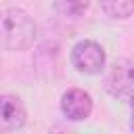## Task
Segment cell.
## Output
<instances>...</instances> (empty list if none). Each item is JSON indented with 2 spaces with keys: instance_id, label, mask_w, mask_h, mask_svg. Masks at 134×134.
Returning a JSON list of instances; mask_svg holds the SVG:
<instances>
[{
  "instance_id": "1",
  "label": "cell",
  "mask_w": 134,
  "mask_h": 134,
  "mask_svg": "<svg viewBox=\"0 0 134 134\" xmlns=\"http://www.w3.org/2000/svg\"><path fill=\"white\" fill-rule=\"evenodd\" d=\"M36 23L21 8L0 13V46L6 50H25L36 40Z\"/></svg>"
},
{
  "instance_id": "2",
  "label": "cell",
  "mask_w": 134,
  "mask_h": 134,
  "mask_svg": "<svg viewBox=\"0 0 134 134\" xmlns=\"http://www.w3.org/2000/svg\"><path fill=\"white\" fill-rule=\"evenodd\" d=\"M105 88L115 98H134V59H117L105 77Z\"/></svg>"
},
{
  "instance_id": "3",
  "label": "cell",
  "mask_w": 134,
  "mask_h": 134,
  "mask_svg": "<svg viewBox=\"0 0 134 134\" xmlns=\"http://www.w3.org/2000/svg\"><path fill=\"white\" fill-rule=\"evenodd\" d=\"M71 63L80 73L96 75L105 67V50L94 40H82L71 50Z\"/></svg>"
},
{
  "instance_id": "4",
  "label": "cell",
  "mask_w": 134,
  "mask_h": 134,
  "mask_svg": "<svg viewBox=\"0 0 134 134\" xmlns=\"http://www.w3.org/2000/svg\"><path fill=\"white\" fill-rule=\"evenodd\" d=\"M25 107L21 98L13 94H2L0 96V132H17L25 124Z\"/></svg>"
},
{
  "instance_id": "5",
  "label": "cell",
  "mask_w": 134,
  "mask_h": 134,
  "mask_svg": "<svg viewBox=\"0 0 134 134\" xmlns=\"http://www.w3.org/2000/svg\"><path fill=\"white\" fill-rule=\"evenodd\" d=\"M61 111L67 119H73V121L86 119L92 113V98L88 92L80 88H71L61 96Z\"/></svg>"
},
{
  "instance_id": "6",
  "label": "cell",
  "mask_w": 134,
  "mask_h": 134,
  "mask_svg": "<svg viewBox=\"0 0 134 134\" xmlns=\"http://www.w3.org/2000/svg\"><path fill=\"white\" fill-rule=\"evenodd\" d=\"M100 8L111 19H126L134 13V0H100Z\"/></svg>"
},
{
  "instance_id": "7",
  "label": "cell",
  "mask_w": 134,
  "mask_h": 134,
  "mask_svg": "<svg viewBox=\"0 0 134 134\" xmlns=\"http://www.w3.org/2000/svg\"><path fill=\"white\" fill-rule=\"evenodd\" d=\"M88 4L90 0H54V8L65 17H80Z\"/></svg>"
},
{
  "instance_id": "8",
  "label": "cell",
  "mask_w": 134,
  "mask_h": 134,
  "mask_svg": "<svg viewBox=\"0 0 134 134\" xmlns=\"http://www.w3.org/2000/svg\"><path fill=\"white\" fill-rule=\"evenodd\" d=\"M130 128H132V132H134V98H132V103H130Z\"/></svg>"
}]
</instances>
